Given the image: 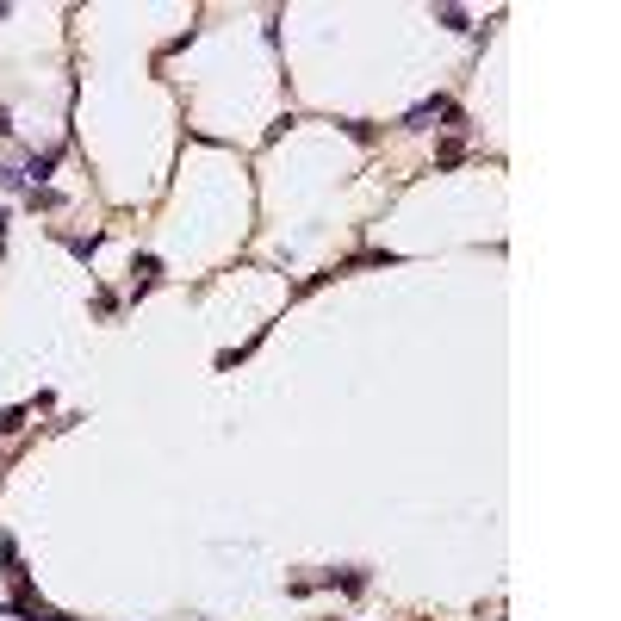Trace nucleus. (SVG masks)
<instances>
[{
  "label": "nucleus",
  "instance_id": "1",
  "mask_svg": "<svg viewBox=\"0 0 621 621\" xmlns=\"http://www.w3.org/2000/svg\"><path fill=\"white\" fill-rule=\"evenodd\" d=\"M435 119H448V130H460V124H466V119H460V106H454V100H441V94L404 113V124H410V130H435Z\"/></svg>",
  "mask_w": 621,
  "mask_h": 621
}]
</instances>
